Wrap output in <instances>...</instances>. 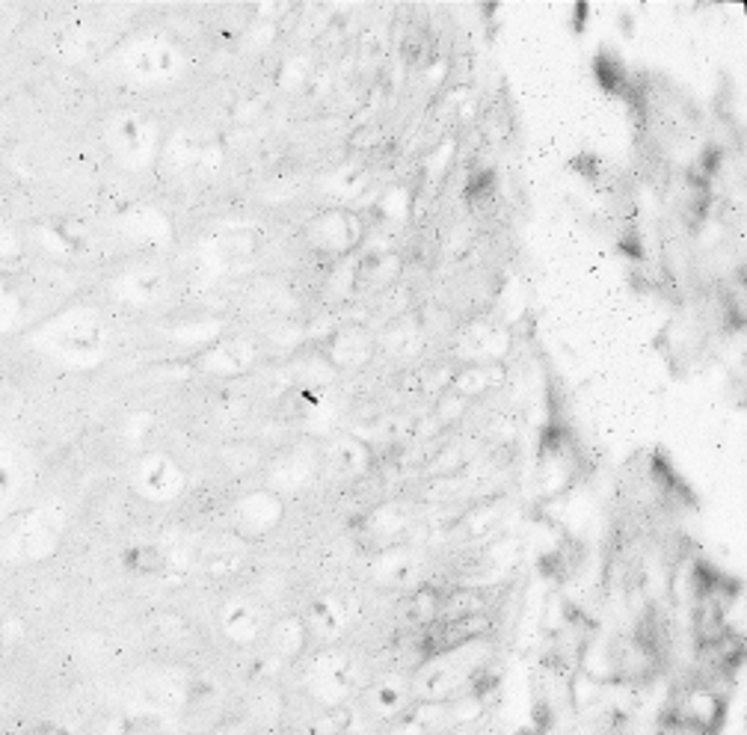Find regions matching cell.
<instances>
[{"label": "cell", "instance_id": "obj_9", "mask_svg": "<svg viewBox=\"0 0 747 735\" xmlns=\"http://www.w3.org/2000/svg\"><path fill=\"white\" fill-rule=\"evenodd\" d=\"M223 629H226L229 638H235V641L244 644V641H252L258 623H255V614L249 611L247 605H232V608L223 614Z\"/></svg>", "mask_w": 747, "mask_h": 735}, {"label": "cell", "instance_id": "obj_1", "mask_svg": "<svg viewBox=\"0 0 747 735\" xmlns=\"http://www.w3.org/2000/svg\"><path fill=\"white\" fill-rule=\"evenodd\" d=\"M104 341H107V332L101 327V321L86 309L63 312V315L45 321L30 335V344L39 353H45L48 359H54L60 365H72V368L95 365L98 356L104 353Z\"/></svg>", "mask_w": 747, "mask_h": 735}, {"label": "cell", "instance_id": "obj_4", "mask_svg": "<svg viewBox=\"0 0 747 735\" xmlns=\"http://www.w3.org/2000/svg\"><path fill=\"white\" fill-rule=\"evenodd\" d=\"M134 487L149 501H172L184 487V475L169 457L149 454L134 469Z\"/></svg>", "mask_w": 747, "mask_h": 735}, {"label": "cell", "instance_id": "obj_3", "mask_svg": "<svg viewBox=\"0 0 747 735\" xmlns=\"http://www.w3.org/2000/svg\"><path fill=\"white\" fill-rule=\"evenodd\" d=\"M110 149L125 166H143L152 158L155 131L140 116H119L110 125Z\"/></svg>", "mask_w": 747, "mask_h": 735}, {"label": "cell", "instance_id": "obj_7", "mask_svg": "<svg viewBox=\"0 0 747 735\" xmlns=\"http://www.w3.org/2000/svg\"><path fill=\"white\" fill-rule=\"evenodd\" d=\"M410 685L398 682V679H383L380 685L371 688V709L380 718H398L407 712L410 706Z\"/></svg>", "mask_w": 747, "mask_h": 735}, {"label": "cell", "instance_id": "obj_8", "mask_svg": "<svg viewBox=\"0 0 747 735\" xmlns=\"http://www.w3.org/2000/svg\"><path fill=\"white\" fill-rule=\"evenodd\" d=\"M21 318H24V297L9 279L0 276V335L18 327Z\"/></svg>", "mask_w": 747, "mask_h": 735}, {"label": "cell", "instance_id": "obj_2", "mask_svg": "<svg viewBox=\"0 0 747 735\" xmlns=\"http://www.w3.org/2000/svg\"><path fill=\"white\" fill-rule=\"evenodd\" d=\"M63 531H66L63 504H39L12 528V534L6 540V558H12L18 564L45 561L57 552Z\"/></svg>", "mask_w": 747, "mask_h": 735}, {"label": "cell", "instance_id": "obj_5", "mask_svg": "<svg viewBox=\"0 0 747 735\" xmlns=\"http://www.w3.org/2000/svg\"><path fill=\"white\" fill-rule=\"evenodd\" d=\"M125 66L140 81H166L178 72V51L161 39H146L125 54Z\"/></svg>", "mask_w": 747, "mask_h": 735}, {"label": "cell", "instance_id": "obj_10", "mask_svg": "<svg viewBox=\"0 0 747 735\" xmlns=\"http://www.w3.org/2000/svg\"><path fill=\"white\" fill-rule=\"evenodd\" d=\"M18 235L15 232H9V229H0V261H6V258H12L15 252H18Z\"/></svg>", "mask_w": 747, "mask_h": 735}, {"label": "cell", "instance_id": "obj_6", "mask_svg": "<svg viewBox=\"0 0 747 735\" xmlns=\"http://www.w3.org/2000/svg\"><path fill=\"white\" fill-rule=\"evenodd\" d=\"M30 478L27 451L6 433H0V516L21 498Z\"/></svg>", "mask_w": 747, "mask_h": 735}]
</instances>
